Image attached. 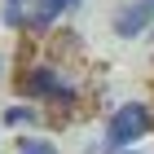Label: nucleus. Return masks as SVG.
Here are the masks:
<instances>
[{
	"mask_svg": "<svg viewBox=\"0 0 154 154\" xmlns=\"http://www.w3.org/2000/svg\"><path fill=\"white\" fill-rule=\"evenodd\" d=\"M18 88H22V97H44V101H71L75 97V79L62 66H53V62H35V66H26L22 79H18Z\"/></svg>",
	"mask_w": 154,
	"mask_h": 154,
	"instance_id": "obj_1",
	"label": "nucleus"
},
{
	"mask_svg": "<svg viewBox=\"0 0 154 154\" xmlns=\"http://www.w3.org/2000/svg\"><path fill=\"white\" fill-rule=\"evenodd\" d=\"M150 123H154L150 106H145V101H128V106H119L115 115H110V128H106V141L115 145V150H123V145H132V141H141L145 132H150Z\"/></svg>",
	"mask_w": 154,
	"mask_h": 154,
	"instance_id": "obj_2",
	"label": "nucleus"
},
{
	"mask_svg": "<svg viewBox=\"0 0 154 154\" xmlns=\"http://www.w3.org/2000/svg\"><path fill=\"white\" fill-rule=\"evenodd\" d=\"M75 0H9L5 5V22L9 26H48L53 18L71 9Z\"/></svg>",
	"mask_w": 154,
	"mask_h": 154,
	"instance_id": "obj_3",
	"label": "nucleus"
},
{
	"mask_svg": "<svg viewBox=\"0 0 154 154\" xmlns=\"http://www.w3.org/2000/svg\"><path fill=\"white\" fill-rule=\"evenodd\" d=\"M150 22H154V0H132V5H123V9L115 13V31H119L123 40L145 35Z\"/></svg>",
	"mask_w": 154,
	"mask_h": 154,
	"instance_id": "obj_4",
	"label": "nucleus"
},
{
	"mask_svg": "<svg viewBox=\"0 0 154 154\" xmlns=\"http://www.w3.org/2000/svg\"><path fill=\"white\" fill-rule=\"evenodd\" d=\"M18 154H57V145L35 137V141H22V145H18Z\"/></svg>",
	"mask_w": 154,
	"mask_h": 154,
	"instance_id": "obj_5",
	"label": "nucleus"
},
{
	"mask_svg": "<svg viewBox=\"0 0 154 154\" xmlns=\"http://www.w3.org/2000/svg\"><path fill=\"white\" fill-rule=\"evenodd\" d=\"M31 119H35V110H31V106H13L9 115H5V123H31Z\"/></svg>",
	"mask_w": 154,
	"mask_h": 154,
	"instance_id": "obj_6",
	"label": "nucleus"
},
{
	"mask_svg": "<svg viewBox=\"0 0 154 154\" xmlns=\"http://www.w3.org/2000/svg\"><path fill=\"white\" fill-rule=\"evenodd\" d=\"M119 154H137V150H119Z\"/></svg>",
	"mask_w": 154,
	"mask_h": 154,
	"instance_id": "obj_7",
	"label": "nucleus"
}]
</instances>
